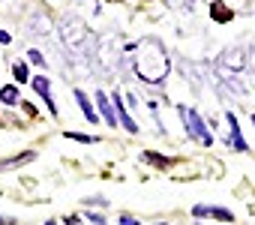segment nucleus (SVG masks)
<instances>
[{"label": "nucleus", "mask_w": 255, "mask_h": 225, "mask_svg": "<svg viewBox=\"0 0 255 225\" xmlns=\"http://www.w3.org/2000/svg\"><path fill=\"white\" fill-rule=\"evenodd\" d=\"M210 18H213L216 24H228V21L234 18V12L222 3V0H213V3H210Z\"/></svg>", "instance_id": "obj_11"}, {"label": "nucleus", "mask_w": 255, "mask_h": 225, "mask_svg": "<svg viewBox=\"0 0 255 225\" xmlns=\"http://www.w3.org/2000/svg\"><path fill=\"white\" fill-rule=\"evenodd\" d=\"M12 75H15V81H30V72H27V63H12Z\"/></svg>", "instance_id": "obj_17"}, {"label": "nucleus", "mask_w": 255, "mask_h": 225, "mask_svg": "<svg viewBox=\"0 0 255 225\" xmlns=\"http://www.w3.org/2000/svg\"><path fill=\"white\" fill-rule=\"evenodd\" d=\"M249 63H252V66H255V57H249Z\"/></svg>", "instance_id": "obj_28"}, {"label": "nucleus", "mask_w": 255, "mask_h": 225, "mask_svg": "<svg viewBox=\"0 0 255 225\" xmlns=\"http://www.w3.org/2000/svg\"><path fill=\"white\" fill-rule=\"evenodd\" d=\"M159 225H165V222H159Z\"/></svg>", "instance_id": "obj_31"}, {"label": "nucleus", "mask_w": 255, "mask_h": 225, "mask_svg": "<svg viewBox=\"0 0 255 225\" xmlns=\"http://www.w3.org/2000/svg\"><path fill=\"white\" fill-rule=\"evenodd\" d=\"M108 99H111V105H114V114H117V123H120V126L126 129V132H138V123H135V120L129 117V111H126V105H123L120 93L114 90V93H111Z\"/></svg>", "instance_id": "obj_5"}, {"label": "nucleus", "mask_w": 255, "mask_h": 225, "mask_svg": "<svg viewBox=\"0 0 255 225\" xmlns=\"http://www.w3.org/2000/svg\"><path fill=\"white\" fill-rule=\"evenodd\" d=\"M0 42H3V45H9V42H12V36H9L6 30H0Z\"/></svg>", "instance_id": "obj_25"}, {"label": "nucleus", "mask_w": 255, "mask_h": 225, "mask_svg": "<svg viewBox=\"0 0 255 225\" xmlns=\"http://www.w3.org/2000/svg\"><path fill=\"white\" fill-rule=\"evenodd\" d=\"M60 39L69 51H84L87 42H90V33H87V24L81 18H63L60 21Z\"/></svg>", "instance_id": "obj_4"}, {"label": "nucleus", "mask_w": 255, "mask_h": 225, "mask_svg": "<svg viewBox=\"0 0 255 225\" xmlns=\"http://www.w3.org/2000/svg\"><path fill=\"white\" fill-rule=\"evenodd\" d=\"M33 159H36V153H33V150H27V153H21V156H15V159H3V162H0V171H3V168H12V165L33 162Z\"/></svg>", "instance_id": "obj_14"}, {"label": "nucleus", "mask_w": 255, "mask_h": 225, "mask_svg": "<svg viewBox=\"0 0 255 225\" xmlns=\"http://www.w3.org/2000/svg\"><path fill=\"white\" fill-rule=\"evenodd\" d=\"M126 102H129V105H126V108H141V105H138V99H135L132 93H129V96H126Z\"/></svg>", "instance_id": "obj_24"}, {"label": "nucleus", "mask_w": 255, "mask_h": 225, "mask_svg": "<svg viewBox=\"0 0 255 225\" xmlns=\"http://www.w3.org/2000/svg\"><path fill=\"white\" fill-rule=\"evenodd\" d=\"M30 30H33V36H48L51 24H48V18H45L42 12H36V15L30 18Z\"/></svg>", "instance_id": "obj_12"}, {"label": "nucleus", "mask_w": 255, "mask_h": 225, "mask_svg": "<svg viewBox=\"0 0 255 225\" xmlns=\"http://www.w3.org/2000/svg\"><path fill=\"white\" fill-rule=\"evenodd\" d=\"M9 222H12L9 216H0V225H9Z\"/></svg>", "instance_id": "obj_26"}, {"label": "nucleus", "mask_w": 255, "mask_h": 225, "mask_svg": "<svg viewBox=\"0 0 255 225\" xmlns=\"http://www.w3.org/2000/svg\"><path fill=\"white\" fill-rule=\"evenodd\" d=\"M27 57H30V63H33V66H45V54H42V51L30 48V51H27Z\"/></svg>", "instance_id": "obj_19"}, {"label": "nucleus", "mask_w": 255, "mask_h": 225, "mask_svg": "<svg viewBox=\"0 0 255 225\" xmlns=\"http://www.w3.org/2000/svg\"><path fill=\"white\" fill-rule=\"evenodd\" d=\"M246 69H249V54H246L243 45H231V48H225V51L216 57V72H219L225 81L237 78V75L246 72Z\"/></svg>", "instance_id": "obj_2"}, {"label": "nucleus", "mask_w": 255, "mask_h": 225, "mask_svg": "<svg viewBox=\"0 0 255 225\" xmlns=\"http://www.w3.org/2000/svg\"><path fill=\"white\" fill-rule=\"evenodd\" d=\"M75 102L81 105V114H84V120L96 126V123H99V114H96V108L90 105V99H87V93H84V90H75Z\"/></svg>", "instance_id": "obj_10"}, {"label": "nucleus", "mask_w": 255, "mask_h": 225, "mask_svg": "<svg viewBox=\"0 0 255 225\" xmlns=\"http://www.w3.org/2000/svg\"><path fill=\"white\" fill-rule=\"evenodd\" d=\"M30 84H33V90L45 99V108L51 111V114H57V105H54V99H51V81H48L45 75H36V78H30Z\"/></svg>", "instance_id": "obj_8"}, {"label": "nucleus", "mask_w": 255, "mask_h": 225, "mask_svg": "<svg viewBox=\"0 0 255 225\" xmlns=\"http://www.w3.org/2000/svg\"><path fill=\"white\" fill-rule=\"evenodd\" d=\"M252 126H255V114H252Z\"/></svg>", "instance_id": "obj_30"}, {"label": "nucleus", "mask_w": 255, "mask_h": 225, "mask_svg": "<svg viewBox=\"0 0 255 225\" xmlns=\"http://www.w3.org/2000/svg\"><path fill=\"white\" fill-rule=\"evenodd\" d=\"M117 222H120V225H141V222H138L135 216H129V213H120V219H117Z\"/></svg>", "instance_id": "obj_20"}, {"label": "nucleus", "mask_w": 255, "mask_h": 225, "mask_svg": "<svg viewBox=\"0 0 255 225\" xmlns=\"http://www.w3.org/2000/svg\"><path fill=\"white\" fill-rule=\"evenodd\" d=\"M108 3H120V0H108Z\"/></svg>", "instance_id": "obj_29"}, {"label": "nucleus", "mask_w": 255, "mask_h": 225, "mask_svg": "<svg viewBox=\"0 0 255 225\" xmlns=\"http://www.w3.org/2000/svg\"><path fill=\"white\" fill-rule=\"evenodd\" d=\"M192 216H195V219H201V216H213V219H219V222H231V219H234L231 210H225V207H213V204H195V207H192Z\"/></svg>", "instance_id": "obj_6"}, {"label": "nucleus", "mask_w": 255, "mask_h": 225, "mask_svg": "<svg viewBox=\"0 0 255 225\" xmlns=\"http://www.w3.org/2000/svg\"><path fill=\"white\" fill-rule=\"evenodd\" d=\"M135 57H132V69L141 81L147 84H162L171 72V57L165 51V45L156 39V36H144L135 48Z\"/></svg>", "instance_id": "obj_1"}, {"label": "nucleus", "mask_w": 255, "mask_h": 225, "mask_svg": "<svg viewBox=\"0 0 255 225\" xmlns=\"http://www.w3.org/2000/svg\"><path fill=\"white\" fill-rule=\"evenodd\" d=\"M165 6L174 9V12H189L195 6V0H165Z\"/></svg>", "instance_id": "obj_16"}, {"label": "nucleus", "mask_w": 255, "mask_h": 225, "mask_svg": "<svg viewBox=\"0 0 255 225\" xmlns=\"http://www.w3.org/2000/svg\"><path fill=\"white\" fill-rule=\"evenodd\" d=\"M45 225H60V222H54V219H48V222H45Z\"/></svg>", "instance_id": "obj_27"}, {"label": "nucleus", "mask_w": 255, "mask_h": 225, "mask_svg": "<svg viewBox=\"0 0 255 225\" xmlns=\"http://www.w3.org/2000/svg\"><path fill=\"white\" fill-rule=\"evenodd\" d=\"M87 219H90L93 225H105V216H102V213H93V210H90V213H87Z\"/></svg>", "instance_id": "obj_22"}, {"label": "nucleus", "mask_w": 255, "mask_h": 225, "mask_svg": "<svg viewBox=\"0 0 255 225\" xmlns=\"http://www.w3.org/2000/svg\"><path fill=\"white\" fill-rule=\"evenodd\" d=\"M84 204H87V207H93V204H96V207H105V204H108V201H105V198H99V195H96V198H84Z\"/></svg>", "instance_id": "obj_21"}, {"label": "nucleus", "mask_w": 255, "mask_h": 225, "mask_svg": "<svg viewBox=\"0 0 255 225\" xmlns=\"http://www.w3.org/2000/svg\"><path fill=\"white\" fill-rule=\"evenodd\" d=\"M96 114L99 117H105V123L108 126H114L117 129V114H114V105H111V99H108V93H102V90H96Z\"/></svg>", "instance_id": "obj_7"}, {"label": "nucleus", "mask_w": 255, "mask_h": 225, "mask_svg": "<svg viewBox=\"0 0 255 225\" xmlns=\"http://www.w3.org/2000/svg\"><path fill=\"white\" fill-rule=\"evenodd\" d=\"M63 225H81V219L75 213H69V216H63Z\"/></svg>", "instance_id": "obj_23"}, {"label": "nucleus", "mask_w": 255, "mask_h": 225, "mask_svg": "<svg viewBox=\"0 0 255 225\" xmlns=\"http://www.w3.org/2000/svg\"><path fill=\"white\" fill-rule=\"evenodd\" d=\"M141 159H147V162H153L156 168H168V165H171V159H168V156H159V153H153V150H147V153H141Z\"/></svg>", "instance_id": "obj_15"}, {"label": "nucleus", "mask_w": 255, "mask_h": 225, "mask_svg": "<svg viewBox=\"0 0 255 225\" xmlns=\"http://www.w3.org/2000/svg\"><path fill=\"white\" fill-rule=\"evenodd\" d=\"M0 102H3V105H18V87L15 84L0 87Z\"/></svg>", "instance_id": "obj_13"}, {"label": "nucleus", "mask_w": 255, "mask_h": 225, "mask_svg": "<svg viewBox=\"0 0 255 225\" xmlns=\"http://www.w3.org/2000/svg\"><path fill=\"white\" fill-rule=\"evenodd\" d=\"M63 138H72V141H81V144H93V141H96L93 135H81V132H72V129H66Z\"/></svg>", "instance_id": "obj_18"}, {"label": "nucleus", "mask_w": 255, "mask_h": 225, "mask_svg": "<svg viewBox=\"0 0 255 225\" xmlns=\"http://www.w3.org/2000/svg\"><path fill=\"white\" fill-rule=\"evenodd\" d=\"M225 120H228V129H231V147H237V153H246L249 147H246V141H243V132H240V123H237V114L234 111H228L225 114Z\"/></svg>", "instance_id": "obj_9"}, {"label": "nucleus", "mask_w": 255, "mask_h": 225, "mask_svg": "<svg viewBox=\"0 0 255 225\" xmlns=\"http://www.w3.org/2000/svg\"><path fill=\"white\" fill-rule=\"evenodd\" d=\"M177 111H180V120H183V126H186V135H189V138H195L198 144L210 147V144H213V132L207 129V123L201 120L198 111H195V108H189V105H177Z\"/></svg>", "instance_id": "obj_3"}]
</instances>
